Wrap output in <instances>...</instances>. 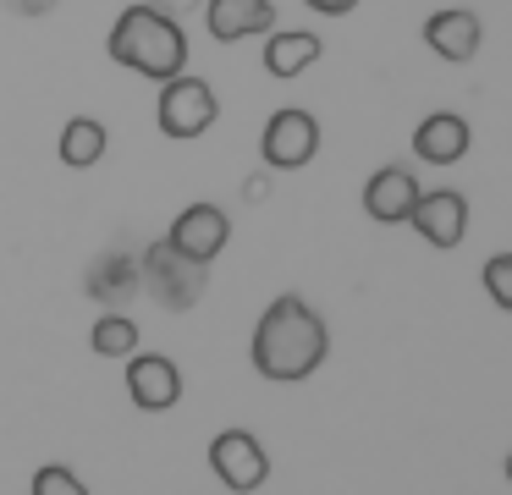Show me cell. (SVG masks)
I'll return each instance as SVG.
<instances>
[{
	"label": "cell",
	"instance_id": "obj_19",
	"mask_svg": "<svg viewBox=\"0 0 512 495\" xmlns=\"http://www.w3.org/2000/svg\"><path fill=\"white\" fill-rule=\"evenodd\" d=\"M34 495H89V484L67 468V462H45L34 473Z\"/></svg>",
	"mask_w": 512,
	"mask_h": 495
},
{
	"label": "cell",
	"instance_id": "obj_13",
	"mask_svg": "<svg viewBox=\"0 0 512 495\" xmlns=\"http://www.w3.org/2000/svg\"><path fill=\"white\" fill-rule=\"evenodd\" d=\"M468 143H474V127H468V116H457V110H430V116L413 127V154H419L424 165H457L468 154Z\"/></svg>",
	"mask_w": 512,
	"mask_h": 495
},
{
	"label": "cell",
	"instance_id": "obj_9",
	"mask_svg": "<svg viewBox=\"0 0 512 495\" xmlns=\"http://www.w3.org/2000/svg\"><path fill=\"white\" fill-rule=\"evenodd\" d=\"M127 396L144 413H171L182 402V369L166 352H133L127 358Z\"/></svg>",
	"mask_w": 512,
	"mask_h": 495
},
{
	"label": "cell",
	"instance_id": "obj_6",
	"mask_svg": "<svg viewBox=\"0 0 512 495\" xmlns=\"http://www.w3.org/2000/svg\"><path fill=\"white\" fill-rule=\"evenodd\" d=\"M210 468L232 495H254L270 479V457L259 446V435H248V429H221L210 440Z\"/></svg>",
	"mask_w": 512,
	"mask_h": 495
},
{
	"label": "cell",
	"instance_id": "obj_11",
	"mask_svg": "<svg viewBox=\"0 0 512 495\" xmlns=\"http://www.w3.org/2000/svg\"><path fill=\"white\" fill-rule=\"evenodd\" d=\"M419 193L424 187H419V176H413V165L391 160V165H380V171L364 182V215L375 220V226H402Z\"/></svg>",
	"mask_w": 512,
	"mask_h": 495
},
{
	"label": "cell",
	"instance_id": "obj_20",
	"mask_svg": "<svg viewBox=\"0 0 512 495\" xmlns=\"http://www.w3.org/2000/svg\"><path fill=\"white\" fill-rule=\"evenodd\" d=\"M149 11H160V17H171V22H182V17H193V11L204 6V0H144Z\"/></svg>",
	"mask_w": 512,
	"mask_h": 495
},
{
	"label": "cell",
	"instance_id": "obj_15",
	"mask_svg": "<svg viewBox=\"0 0 512 495\" xmlns=\"http://www.w3.org/2000/svg\"><path fill=\"white\" fill-rule=\"evenodd\" d=\"M325 55V39L314 28H270L265 33V72L270 77H303Z\"/></svg>",
	"mask_w": 512,
	"mask_h": 495
},
{
	"label": "cell",
	"instance_id": "obj_5",
	"mask_svg": "<svg viewBox=\"0 0 512 495\" xmlns=\"http://www.w3.org/2000/svg\"><path fill=\"white\" fill-rule=\"evenodd\" d=\"M320 138H325L320 121L303 105H287L265 121V132H259V160H265V171H303V165L320 154Z\"/></svg>",
	"mask_w": 512,
	"mask_h": 495
},
{
	"label": "cell",
	"instance_id": "obj_8",
	"mask_svg": "<svg viewBox=\"0 0 512 495\" xmlns=\"http://www.w3.org/2000/svg\"><path fill=\"white\" fill-rule=\"evenodd\" d=\"M166 242L177 253H188V259H199V264H215L221 248L232 242V215H226L221 204H188L177 220H171Z\"/></svg>",
	"mask_w": 512,
	"mask_h": 495
},
{
	"label": "cell",
	"instance_id": "obj_17",
	"mask_svg": "<svg viewBox=\"0 0 512 495\" xmlns=\"http://www.w3.org/2000/svg\"><path fill=\"white\" fill-rule=\"evenodd\" d=\"M89 347L100 352V358H133L138 352V325L122 314V308H105V314L94 319V330H89Z\"/></svg>",
	"mask_w": 512,
	"mask_h": 495
},
{
	"label": "cell",
	"instance_id": "obj_7",
	"mask_svg": "<svg viewBox=\"0 0 512 495\" xmlns=\"http://www.w3.org/2000/svg\"><path fill=\"white\" fill-rule=\"evenodd\" d=\"M408 226L419 231L430 248H457V242L468 237V198L457 193V187H430V193L413 198Z\"/></svg>",
	"mask_w": 512,
	"mask_h": 495
},
{
	"label": "cell",
	"instance_id": "obj_22",
	"mask_svg": "<svg viewBox=\"0 0 512 495\" xmlns=\"http://www.w3.org/2000/svg\"><path fill=\"white\" fill-rule=\"evenodd\" d=\"M6 6H12L17 17H45V11H56V0H6Z\"/></svg>",
	"mask_w": 512,
	"mask_h": 495
},
{
	"label": "cell",
	"instance_id": "obj_16",
	"mask_svg": "<svg viewBox=\"0 0 512 495\" xmlns=\"http://www.w3.org/2000/svg\"><path fill=\"white\" fill-rule=\"evenodd\" d=\"M105 149H111V132H105L100 116H72L67 127H61V165H72V171H89V165L105 160Z\"/></svg>",
	"mask_w": 512,
	"mask_h": 495
},
{
	"label": "cell",
	"instance_id": "obj_4",
	"mask_svg": "<svg viewBox=\"0 0 512 495\" xmlns=\"http://www.w3.org/2000/svg\"><path fill=\"white\" fill-rule=\"evenodd\" d=\"M215 116H221V99H215V88L204 83V77L193 72H177L160 83V99H155V121L166 138L177 143H193L204 138V132L215 127Z\"/></svg>",
	"mask_w": 512,
	"mask_h": 495
},
{
	"label": "cell",
	"instance_id": "obj_18",
	"mask_svg": "<svg viewBox=\"0 0 512 495\" xmlns=\"http://www.w3.org/2000/svg\"><path fill=\"white\" fill-rule=\"evenodd\" d=\"M485 292H490V303H496L501 314L512 308V253L507 248L485 259Z\"/></svg>",
	"mask_w": 512,
	"mask_h": 495
},
{
	"label": "cell",
	"instance_id": "obj_1",
	"mask_svg": "<svg viewBox=\"0 0 512 495\" xmlns=\"http://www.w3.org/2000/svg\"><path fill=\"white\" fill-rule=\"evenodd\" d=\"M254 369L276 385H298L331 358V325L303 303L298 292H281L254 325Z\"/></svg>",
	"mask_w": 512,
	"mask_h": 495
},
{
	"label": "cell",
	"instance_id": "obj_23",
	"mask_svg": "<svg viewBox=\"0 0 512 495\" xmlns=\"http://www.w3.org/2000/svg\"><path fill=\"white\" fill-rule=\"evenodd\" d=\"M265 193H270V182H265V176H248V182H243V198H254V204H259Z\"/></svg>",
	"mask_w": 512,
	"mask_h": 495
},
{
	"label": "cell",
	"instance_id": "obj_3",
	"mask_svg": "<svg viewBox=\"0 0 512 495\" xmlns=\"http://www.w3.org/2000/svg\"><path fill=\"white\" fill-rule=\"evenodd\" d=\"M204 292H210V264L177 253L166 237L138 253V297L171 308V314H188V308H199Z\"/></svg>",
	"mask_w": 512,
	"mask_h": 495
},
{
	"label": "cell",
	"instance_id": "obj_2",
	"mask_svg": "<svg viewBox=\"0 0 512 495\" xmlns=\"http://www.w3.org/2000/svg\"><path fill=\"white\" fill-rule=\"evenodd\" d=\"M105 55H111L116 66H127V72L149 77V83H166V77L188 72V33H182V22L160 17V11H149L144 0H138V6H127L122 17L111 22Z\"/></svg>",
	"mask_w": 512,
	"mask_h": 495
},
{
	"label": "cell",
	"instance_id": "obj_12",
	"mask_svg": "<svg viewBox=\"0 0 512 495\" xmlns=\"http://www.w3.org/2000/svg\"><path fill=\"white\" fill-rule=\"evenodd\" d=\"M199 11L215 44H243L276 28V0H204Z\"/></svg>",
	"mask_w": 512,
	"mask_h": 495
},
{
	"label": "cell",
	"instance_id": "obj_14",
	"mask_svg": "<svg viewBox=\"0 0 512 495\" xmlns=\"http://www.w3.org/2000/svg\"><path fill=\"white\" fill-rule=\"evenodd\" d=\"M89 297L100 308H127L138 297V253H122V248H111V253H100V259L89 264Z\"/></svg>",
	"mask_w": 512,
	"mask_h": 495
},
{
	"label": "cell",
	"instance_id": "obj_10",
	"mask_svg": "<svg viewBox=\"0 0 512 495\" xmlns=\"http://www.w3.org/2000/svg\"><path fill=\"white\" fill-rule=\"evenodd\" d=\"M424 44H430L441 61L463 66V61H474L479 44H485V22H479V11H468V6H441V11L424 17Z\"/></svg>",
	"mask_w": 512,
	"mask_h": 495
},
{
	"label": "cell",
	"instance_id": "obj_21",
	"mask_svg": "<svg viewBox=\"0 0 512 495\" xmlns=\"http://www.w3.org/2000/svg\"><path fill=\"white\" fill-rule=\"evenodd\" d=\"M303 6H309L314 17H347V11H358V0H303Z\"/></svg>",
	"mask_w": 512,
	"mask_h": 495
}]
</instances>
